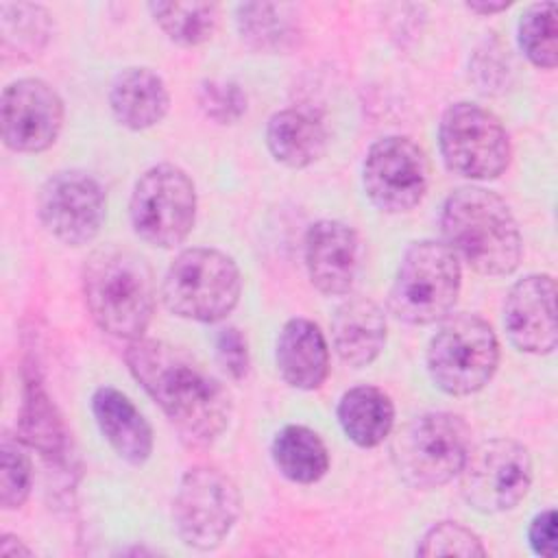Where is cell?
Listing matches in <instances>:
<instances>
[{
	"instance_id": "cell-1",
	"label": "cell",
	"mask_w": 558,
	"mask_h": 558,
	"mask_svg": "<svg viewBox=\"0 0 558 558\" xmlns=\"http://www.w3.org/2000/svg\"><path fill=\"white\" fill-rule=\"evenodd\" d=\"M124 360L185 445L207 447L227 429L229 392L187 353L161 340L137 338L129 344Z\"/></svg>"
},
{
	"instance_id": "cell-2",
	"label": "cell",
	"mask_w": 558,
	"mask_h": 558,
	"mask_svg": "<svg viewBox=\"0 0 558 558\" xmlns=\"http://www.w3.org/2000/svg\"><path fill=\"white\" fill-rule=\"evenodd\" d=\"M447 246L473 270L504 277L521 262V231L508 203L490 190L466 185L451 192L440 216Z\"/></svg>"
},
{
	"instance_id": "cell-3",
	"label": "cell",
	"mask_w": 558,
	"mask_h": 558,
	"mask_svg": "<svg viewBox=\"0 0 558 558\" xmlns=\"http://www.w3.org/2000/svg\"><path fill=\"white\" fill-rule=\"evenodd\" d=\"M83 294L102 331L129 342L144 338L155 310V283L142 255L120 244L96 248L83 268Z\"/></svg>"
},
{
	"instance_id": "cell-4",
	"label": "cell",
	"mask_w": 558,
	"mask_h": 558,
	"mask_svg": "<svg viewBox=\"0 0 558 558\" xmlns=\"http://www.w3.org/2000/svg\"><path fill=\"white\" fill-rule=\"evenodd\" d=\"M460 259L438 240L412 242L390 288V312L410 325H432L449 316L460 292Z\"/></svg>"
},
{
	"instance_id": "cell-5",
	"label": "cell",
	"mask_w": 558,
	"mask_h": 558,
	"mask_svg": "<svg viewBox=\"0 0 558 558\" xmlns=\"http://www.w3.org/2000/svg\"><path fill=\"white\" fill-rule=\"evenodd\" d=\"M471 449L469 425L451 412H427L408 421L390 442L395 469L418 490L451 482Z\"/></svg>"
},
{
	"instance_id": "cell-6",
	"label": "cell",
	"mask_w": 558,
	"mask_h": 558,
	"mask_svg": "<svg viewBox=\"0 0 558 558\" xmlns=\"http://www.w3.org/2000/svg\"><path fill=\"white\" fill-rule=\"evenodd\" d=\"M238 264L216 248H185L170 264L161 281L163 305L179 318L218 323L240 301Z\"/></svg>"
},
{
	"instance_id": "cell-7",
	"label": "cell",
	"mask_w": 558,
	"mask_h": 558,
	"mask_svg": "<svg viewBox=\"0 0 558 558\" xmlns=\"http://www.w3.org/2000/svg\"><path fill=\"white\" fill-rule=\"evenodd\" d=\"M499 364V342L493 327L477 314L442 318L427 347L432 381L447 395L466 397L482 390Z\"/></svg>"
},
{
	"instance_id": "cell-8",
	"label": "cell",
	"mask_w": 558,
	"mask_h": 558,
	"mask_svg": "<svg viewBox=\"0 0 558 558\" xmlns=\"http://www.w3.org/2000/svg\"><path fill=\"white\" fill-rule=\"evenodd\" d=\"M133 231L150 246L172 248L181 244L194 227L196 190L192 179L172 163L148 168L131 194Z\"/></svg>"
},
{
	"instance_id": "cell-9",
	"label": "cell",
	"mask_w": 558,
	"mask_h": 558,
	"mask_svg": "<svg viewBox=\"0 0 558 558\" xmlns=\"http://www.w3.org/2000/svg\"><path fill=\"white\" fill-rule=\"evenodd\" d=\"M438 144L447 168L464 179H497L510 163L508 131L475 102H456L442 113Z\"/></svg>"
},
{
	"instance_id": "cell-10",
	"label": "cell",
	"mask_w": 558,
	"mask_h": 558,
	"mask_svg": "<svg viewBox=\"0 0 558 558\" xmlns=\"http://www.w3.org/2000/svg\"><path fill=\"white\" fill-rule=\"evenodd\" d=\"M240 506V490L227 473L216 466H194L179 482L172 521L187 547L209 551L229 536Z\"/></svg>"
},
{
	"instance_id": "cell-11",
	"label": "cell",
	"mask_w": 558,
	"mask_h": 558,
	"mask_svg": "<svg viewBox=\"0 0 558 558\" xmlns=\"http://www.w3.org/2000/svg\"><path fill=\"white\" fill-rule=\"evenodd\" d=\"M458 475L469 506L480 512H504L527 495L532 458L512 438H490L469 449Z\"/></svg>"
},
{
	"instance_id": "cell-12",
	"label": "cell",
	"mask_w": 558,
	"mask_h": 558,
	"mask_svg": "<svg viewBox=\"0 0 558 558\" xmlns=\"http://www.w3.org/2000/svg\"><path fill=\"white\" fill-rule=\"evenodd\" d=\"M362 181L366 196L379 211H410L423 201L427 190V157L410 137H381L364 157Z\"/></svg>"
},
{
	"instance_id": "cell-13",
	"label": "cell",
	"mask_w": 558,
	"mask_h": 558,
	"mask_svg": "<svg viewBox=\"0 0 558 558\" xmlns=\"http://www.w3.org/2000/svg\"><path fill=\"white\" fill-rule=\"evenodd\" d=\"M39 218L48 233L70 246L92 242L105 222L102 185L85 170H61L39 192Z\"/></svg>"
},
{
	"instance_id": "cell-14",
	"label": "cell",
	"mask_w": 558,
	"mask_h": 558,
	"mask_svg": "<svg viewBox=\"0 0 558 558\" xmlns=\"http://www.w3.org/2000/svg\"><path fill=\"white\" fill-rule=\"evenodd\" d=\"M2 140L15 153L50 148L63 124V100L41 78H20L0 100Z\"/></svg>"
},
{
	"instance_id": "cell-15",
	"label": "cell",
	"mask_w": 558,
	"mask_h": 558,
	"mask_svg": "<svg viewBox=\"0 0 558 558\" xmlns=\"http://www.w3.org/2000/svg\"><path fill=\"white\" fill-rule=\"evenodd\" d=\"M504 325L510 342L532 355L556 349V281L551 275H527L519 279L504 303Z\"/></svg>"
},
{
	"instance_id": "cell-16",
	"label": "cell",
	"mask_w": 558,
	"mask_h": 558,
	"mask_svg": "<svg viewBox=\"0 0 558 558\" xmlns=\"http://www.w3.org/2000/svg\"><path fill=\"white\" fill-rule=\"evenodd\" d=\"M360 242L340 220H318L305 235V266L310 281L327 296L347 294L357 275Z\"/></svg>"
},
{
	"instance_id": "cell-17",
	"label": "cell",
	"mask_w": 558,
	"mask_h": 558,
	"mask_svg": "<svg viewBox=\"0 0 558 558\" xmlns=\"http://www.w3.org/2000/svg\"><path fill=\"white\" fill-rule=\"evenodd\" d=\"M275 360L283 381L299 390L320 388L329 373L327 340L307 318H292L281 327Z\"/></svg>"
},
{
	"instance_id": "cell-18",
	"label": "cell",
	"mask_w": 558,
	"mask_h": 558,
	"mask_svg": "<svg viewBox=\"0 0 558 558\" xmlns=\"http://www.w3.org/2000/svg\"><path fill=\"white\" fill-rule=\"evenodd\" d=\"M331 340L344 364L353 368L368 366L386 344V316L381 307L366 296L347 299L333 314Z\"/></svg>"
},
{
	"instance_id": "cell-19",
	"label": "cell",
	"mask_w": 558,
	"mask_h": 558,
	"mask_svg": "<svg viewBox=\"0 0 558 558\" xmlns=\"http://www.w3.org/2000/svg\"><path fill=\"white\" fill-rule=\"evenodd\" d=\"M92 412L98 429L120 458L131 464H144L150 458V425L124 392L111 386L98 388L92 397Z\"/></svg>"
},
{
	"instance_id": "cell-20",
	"label": "cell",
	"mask_w": 558,
	"mask_h": 558,
	"mask_svg": "<svg viewBox=\"0 0 558 558\" xmlns=\"http://www.w3.org/2000/svg\"><path fill=\"white\" fill-rule=\"evenodd\" d=\"M109 105L122 126L144 131L166 118L170 94L157 72L148 68H126L111 83Z\"/></svg>"
},
{
	"instance_id": "cell-21",
	"label": "cell",
	"mask_w": 558,
	"mask_h": 558,
	"mask_svg": "<svg viewBox=\"0 0 558 558\" xmlns=\"http://www.w3.org/2000/svg\"><path fill=\"white\" fill-rule=\"evenodd\" d=\"M270 155L288 168H305L320 159L327 144L325 126L307 111H277L266 126Z\"/></svg>"
},
{
	"instance_id": "cell-22",
	"label": "cell",
	"mask_w": 558,
	"mask_h": 558,
	"mask_svg": "<svg viewBox=\"0 0 558 558\" xmlns=\"http://www.w3.org/2000/svg\"><path fill=\"white\" fill-rule=\"evenodd\" d=\"M338 423L357 447H377L392 432L395 405L381 388L355 386L340 397Z\"/></svg>"
},
{
	"instance_id": "cell-23",
	"label": "cell",
	"mask_w": 558,
	"mask_h": 558,
	"mask_svg": "<svg viewBox=\"0 0 558 558\" xmlns=\"http://www.w3.org/2000/svg\"><path fill=\"white\" fill-rule=\"evenodd\" d=\"M17 434L24 445L37 449L46 458H61L65 451L63 421L35 375L24 381Z\"/></svg>"
},
{
	"instance_id": "cell-24",
	"label": "cell",
	"mask_w": 558,
	"mask_h": 558,
	"mask_svg": "<svg viewBox=\"0 0 558 558\" xmlns=\"http://www.w3.org/2000/svg\"><path fill=\"white\" fill-rule=\"evenodd\" d=\"M270 451L279 473L296 484H314L329 469L325 442L305 425H286L279 429Z\"/></svg>"
},
{
	"instance_id": "cell-25",
	"label": "cell",
	"mask_w": 558,
	"mask_h": 558,
	"mask_svg": "<svg viewBox=\"0 0 558 558\" xmlns=\"http://www.w3.org/2000/svg\"><path fill=\"white\" fill-rule=\"evenodd\" d=\"M0 39L4 61H31L50 39V15L31 2L0 4Z\"/></svg>"
},
{
	"instance_id": "cell-26",
	"label": "cell",
	"mask_w": 558,
	"mask_h": 558,
	"mask_svg": "<svg viewBox=\"0 0 558 558\" xmlns=\"http://www.w3.org/2000/svg\"><path fill=\"white\" fill-rule=\"evenodd\" d=\"M148 9L166 37L181 46H198L211 39L220 17L216 2H153Z\"/></svg>"
},
{
	"instance_id": "cell-27",
	"label": "cell",
	"mask_w": 558,
	"mask_h": 558,
	"mask_svg": "<svg viewBox=\"0 0 558 558\" xmlns=\"http://www.w3.org/2000/svg\"><path fill=\"white\" fill-rule=\"evenodd\" d=\"M290 9L283 4H268V2H251L238 7V28L242 39L264 52L283 50L292 44L296 35V24Z\"/></svg>"
},
{
	"instance_id": "cell-28",
	"label": "cell",
	"mask_w": 558,
	"mask_h": 558,
	"mask_svg": "<svg viewBox=\"0 0 558 558\" xmlns=\"http://www.w3.org/2000/svg\"><path fill=\"white\" fill-rule=\"evenodd\" d=\"M556 4L536 2L519 20V46L523 54L543 70L556 68L558 44H556Z\"/></svg>"
},
{
	"instance_id": "cell-29",
	"label": "cell",
	"mask_w": 558,
	"mask_h": 558,
	"mask_svg": "<svg viewBox=\"0 0 558 558\" xmlns=\"http://www.w3.org/2000/svg\"><path fill=\"white\" fill-rule=\"evenodd\" d=\"M33 466L20 438L4 436L0 442V504L4 510L20 508L31 493Z\"/></svg>"
},
{
	"instance_id": "cell-30",
	"label": "cell",
	"mask_w": 558,
	"mask_h": 558,
	"mask_svg": "<svg viewBox=\"0 0 558 558\" xmlns=\"http://www.w3.org/2000/svg\"><path fill=\"white\" fill-rule=\"evenodd\" d=\"M418 556H486V547L482 545L480 536L456 523L442 521L432 525L416 547Z\"/></svg>"
},
{
	"instance_id": "cell-31",
	"label": "cell",
	"mask_w": 558,
	"mask_h": 558,
	"mask_svg": "<svg viewBox=\"0 0 558 558\" xmlns=\"http://www.w3.org/2000/svg\"><path fill=\"white\" fill-rule=\"evenodd\" d=\"M198 107L218 124H233L246 111V94L231 81H203L198 87Z\"/></svg>"
},
{
	"instance_id": "cell-32",
	"label": "cell",
	"mask_w": 558,
	"mask_h": 558,
	"mask_svg": "<svg viewBox=\"0 0 558 558\" xmlns=\"http://www.w3.org/2000/svg\"><path fill=\"white\" fill-rule=\"evenodd\" d=\"M216 360L220 368L235 381L248 373V344L238 327H222L216 333Z\"/></svg>"
},
{
	"instance_id": "cell-33",
	"label": "cell",
	"mask_w": 558,
	"mask_h": 558,
	"mask_svg": "<svg viewBox=\"0 0 558 558\" xmlns=\"http://www.w3.org/2000/svg\"><path fill=\"white\" fill-rule=\"evenodd\" d=\"M527 541L538 556H545V558L556 556V510L554 508H547L532 519L527 530Z\"/></svg>"
},
{
	"instance_id": "cell-34",
	"label": "cell",
	"mask_w": 558,
	"mask_h": 558,
	"mask_svg": "<svg viewBox=\"0 0 558 558\" xmlns=\"http://www.w3.org/2000/svg\"><path fill=\"white\" fill-rule=\"evenodd\" d=\"M0 554L7 556V558H13V556H31L33 551L13 534H4L0 538Z\"/></svg>"
},
{
	"instance_id": "cell-35",
	"label": "cell",
	"mask_w": 558,
	"mask_h": 558,
	"mask_svg": "<svg viewBox=\"0 0 558 558\" xmlns=\"http://www.w3.org/2000/svg\"><path fill=\"white\" fill-rule=\"evenodd\" d=\"M510 7V2H486V0H471L466 2V9L480 15H490V13H499L506 11Z\"/></svg>"
}]
</instances>
